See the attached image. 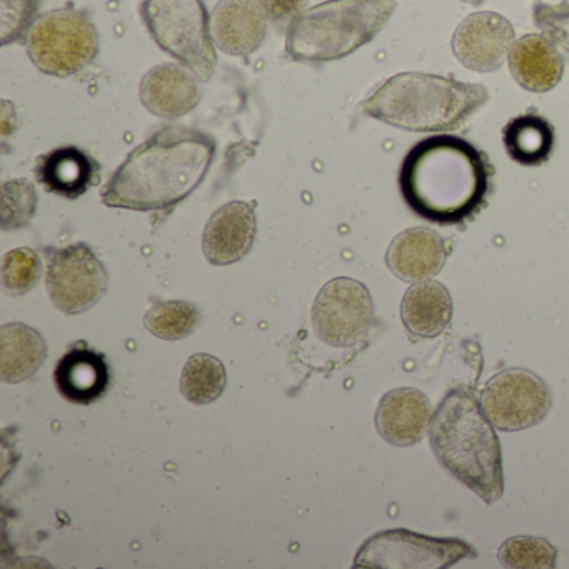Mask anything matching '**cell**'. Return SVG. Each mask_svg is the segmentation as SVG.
I'll use <instances>...</instances> for the list:
<instances>
[{
  "label": "cell",
  "instance_id": "28",
  "mask_svg": "<svg viewBox=\"0 0 569 569\" xmlns=\"http://www.w3.org/2000/svg\"><path fill=\"white\" fill-rule=\"evenodd\" d=\"M2 194H4L2 229L12 231V229L26 228L34 218L36 208H38L34 186L26 179L8 181L2 186Z\"/></svg>",
  "mask_w": 569,
  "mask_h": 569
},
{
  "label": "cell",
  "instance_id": "21",
  "mask_svg": "<svg viewBox=\"0 0 569 569\" xmlns=\"http://www.w3.org/2000/svg\"><path fill=\"white\" fill-rule=\"evenodd\" d=\"M401 319L412 342L442 335L452 319V299L438 281H419L406 291Z\"/></svg>",
  "mask_w": 569,
  "mask_h": 569
},
{
  "label": "cell",
  "instance_id": "3",
  "mask_svg": "<svg viewBox=\"0 0 569 569\" xmlns=\"http://www.w3.org/2000/svg\"><path fill=\"white\" fill-rule=\"evenodd\" d=\"M429 442L439 465L486 505L501 498V445L471 389L452 388L442 398L429 425Z\"/></svg>",
  "mask_w": 569,
  "mask_h": 569
},
{
  "label": "cell",
  "instance_id": "32",
  "mask_svg": "<svg viewBox=\"0 0 569 569\" xmlns=\"http://www.w3.org/2000/svg\"><path fill=\"white\" fill-rule=\"evenodd\" d=\"M461 2H465V4L469 6H481L482 2H486V0H461Z\"/></svg>",
  "mask_w": 569,
  "mask_h": 569
},
{
  "label": "cell",
  "instance_id": "25",
  "mask_svg": "<svg viewBox=\"0 0 569 569\" xmlns=\"http://www.w3.org/2000/svg\"><path fill=\"white\" fill-rule=\"evenodd\" d=\"M199 321L201 312L188 301H158L144 315L146 329L166 341H178L192 335Z\"/></svg>",
  "mask_w": 569,
  "mask_h": 569
},
{
  "label": "cell",
  "instance_id": "8",
  "mask_svg": "<svg viewBox=\"0 0 569 569\" xmlns=\"http://www.w3.org/2000/svg\"><path fill=\"white\" fill-rule=\"evenodd\" d=\"M476 556L458 538H432L408 529H391L369 538L356 556V568L445 569Z\"/></svg>",
  "mask_w": 569,
  "mask_h": 569
},
{
  "label": "cell",
  "instance_id": "10",
  "mask_svg": "<svg viewBox=\"0 0 569 569\" xmlns=\"http://www.w3.org/2000/svg\"><path fill=\"white\" fill-rule=\"evenodd\" d=\"M109 276L96 252L86 242L52 252L46 289L54 308L64 315H81L101 301Z\"/></svg>",
  "mask_w": 569,
  "mask_h": 569
},
{
  "label": "cell",
  "instance_id": "23",
  "mask_svg": "<svg viewBox=\"0 0 569 569\" xmlns=\"http://www.w3.org/2000/svg\"><path fill=\"white\" fill-rule=\"evenodd\" d=\"M502 142L512 161L528 168L545 164L555 148V129L536 112L511 119L502 129Z\"/></svg>",
  "mask_w": 569,
  "mask_h": 569
},
{
  "label": "cell",
  "instance_id": "31",
  "mask_svg": "<svg viewBox=\"0 0 569 569\" xmlns=\"http://www.w3.org/2000/svg\"><path fill=\"white\" fill-rule=\"evenodd\" d=\"M272 21H288L301 14L308 0H259Z\"/></svg>",
  "mask_w": 569,
  "mask_h": 569
},
{
  "label": "cell",
  "instance_id": "2",
  "mask_svg": "<svg viewBox=\"0 0 569 569\" xmlns=\"http://www.w3.org/2000/svg\"><path fill=\"white\" fill-rule=\"evenodd\" d=\"M216 156V141L189 128L156 131L128 156L101 191L109 208L169 211L204 181Z\"/></svg>",
  "mask_w": 569,
  "mask_h": 569
},
{
  "label": "cell",
  "instance_id": "13",
  "mask_svg": "<svg viewBox=\"0 0 569 569\" xmlns=\"http://www.w3.org/2000/svg\"><path fill=\"white\" fill-rule=\"evenodd\" d=\"M211 31L224 54L248 58L268 36V14L259 0H219L212 11Z\"/></svg>",
  "mask_w": 569,
  "mask_h": 569
},
{
  "label": "cell",
  "instance_id": "20",
  "mask_svg": "<svg viewBox=\"0 0 569 569\" xmlns=\"http://www.w3.org/2000/svg\"><path fill=\"white\" fill-rule=\"evenodd\" d=\"M509 71L526 91H551L561 81L565 59L542 34H529L515 41L508 56Z\"/></svg>",
  "mask_w": 569,
  "mask_h": 569
},
{
  "label": "cell",
  "instance_id": "18",
  "mask_svg": "<svg viewBox=\"0 0 569 569\" xmlns=\"http://www.w3.org/2000/svg\"><path fill=\"white\" fill-rule=\"evenodd\" d=\"M142 106L162 119H179L201 101L196 76L176 64H161L144 74L139 89Z\"/></svg>",
  "mask_w": 569,
  "mask_h": 569
},
{
  "label": "cell",
  "instance_id": "5",
  "mask_svg": "<svg viewBox=\"0 0 569 569\" xmlns=\"http://www.w3.org/2000/svg\"><path fill=\"white\" fill-rule=\"evenodd\" d=\"M396 0H328L292 19L286 54L298 62H331L369 44L388 24Z\"/></svg>",
  "mask_w": 569,
  "mask_h": 569
},
{
  "label": "cell",
  "instance_id": "19",
  "mask_svg": "<svg viewBox=\"0 0 569 569\" xmlns=\"http://www.w3.org/2000/svg\"><path fill=\"white\" fill-rule=\"evenodd\" d=\"M39 184L52 194L78 199L101 182V164L76 146H64L36 161Z\"/></svg>",
  "mask_w": 569,
  "mask_h": 569
},
{
  "label": "cell",
  "instance_id": "30",
  "mask_svg": "<svg viewBox=\"0 0 569 569\" xmlns=\"http://www.w3.org/2000/svg\"><path fill=\"white\" fill-rule=\"evenodd\" d=\"M532 18H535L536 28L546 39H549L556 48L569 52V2L556 6L536 4Z\"/></svg>",
  "mask_w": 569,
  "mask_h": 569
},
{
  "label": "cell",
  "instance_id": "17",
  "mask_svg": "<svg viewBox=\"0 0 569 569\" xmlns=\"http://www.w3.org/2000/svg\"><path fill=\"white\" fill-rule=\"evenodd\" d=\"M448 256V244L438 232L412 228L396 236L386 252V264L401 281L419 282L438 274Z\"/></svg>",
  "mask_w": 569,
  "mask_h": 569
},
{
  "label": "cell",
  "instance_id": "14",
  "mask_svg": "<svg viewBox=\"0 0 569 569\" xmlns=\"http://www.w3.org/2000/svg\"><path fill=\"white\" fill-rule=\"evenodd\" d=\"M256 212L244 201L221 206L209 218L202 234V252L212 266H229L241 261L256 239Z\"/></svg>",
  "mask_w": 569,
  "mask_h": 569
},
{
  "label": "cell",
  "instance_id": "29",
  "mask_svg": "<svg viewBox=\"0 0 569 569\" xmlns=\"http://www.w3.org/2000/svg\"><path fill=\"white\" fill-rule=\"evenodd\" d=\"M42 0H0L2 46L21 42L36 24Z\"/></svg>",
  "mask_w": 569,
  "mask_h": 569
},
{
  "label": "cell",
  "instance_id": "27",
  "mask_svg": "<svg viewBox=\"0 0 569 569\" xmlns=\"http://www.w3.org/2000/svg\"><path fill=\"white\" fill-rule=\"evenodd\" d=\"M42 262L38 252L29 248L9 251L2 259V286L11 296H24L41 279Z\"/></svg>",
  "mask_w": 569,
  "mask_h": 569
},
{
  "label": "cell",
  "instance_id": "9",
  "mask_svg": "<svg viewBox=\"0 0 569 569\" xmlns=\"http://www.w3.org/2000/svg\"><path fill=\"white\" fill-rule=\"evenodd\" d=\"M311 319L316 335L325 345L331 348L361 345L375 322L371 295L355 279H332L319 291Z\"/></svg>",
  "mask_w": 569,
  "mask_h": 569
},
{
  "label": "cell",
  "instance_id": "7",
  "mask_svg": "<svg viewBox=\"0 0 569 569\" xmlns=\"http://www.w3.org/2000/svg\"><path fill=\"white\" fill-rule=\"evenodd\" d=\"M32 64L48 76L71 78L99 54V34L86 12L66 8L41 16L26 41Z\"/></svg>",
  "mask_w": 569,
  "mask_h": 569
},
{
  "label": "cell",
  "instance_id": "16",
  "mask_svg": "<svg viewBox=\"0 0 569 569\" xmlns=\"http://www.w3.org/2000/svg\"><path fill=\"white\" fill-rule=\"evenodd\" d=\"M432 408L425 392L398 388L382 396L376 409V428L389 445L412 446L431 425Z\"/></svg>",
  "mask_w": 569,
  "mask_h": 569
},
{
  "label": "cell",
  "instance_id": "11",
  "mask_svg": "<svg viewBox=\"0 0 569 569\" xmlns=\"http://www.w3.org/2000/svg\"><path fill=\"white\" fill-rule=\"evenodd\" d=\"M481 405L499 431H522L546 418L551 409V392L535 372L506 369L486 382Z\"/></svg>",
  "mask_w": 569,
  "mask_h": 569
},
{
  "label": "cell",
  "instance_id": "15",
  "mask_svg": "<svg viewBox=\"0 0 569 569\" xmlns=\"http://www.w3.org/2000/svg\"><path fill=\"white\" fill-rule=\"evenodd\" d=\"M54 382L66 401L91 405L108 392L111 371L106 356L81 341L59 359Z\"/></svg>",
  "mask_w": 569,
  "mask_h": 569
},
{
  "label": "cell",
  "instance_id": "22",
  "mask_svg": "<svg viewBox=\"0 0 569 569\" xmlns=\"http://www.w3.org/2000/svg\"><path fill=\"white\" fill-rule=\"evenodd\" d=\"M0 346L2 381L11 385L31 378L48 356L41 335L21 322L2 326Z\"/></svg>",
  "mask_w": 569,
  "mask_h": 569
},
{
  "label": "cell",
  "instance_id": "4",
  "mask_svg": "<svg viewBox=\"0 0 569 569\" xmlns=\"http://www.w3.org/2000/svg\"><path fill=\"white\" fill-rule=\"evenodd\" d=\"M485 86L442 76L402 72L379 86L361 104L376 121L412 132L456 131L488 102Z\"/></svg>",
  "mask_w": 569,
  "mask_h": 569
},
{
  "label": "cell",
  "instance_id": "1",
  "mask_svg": "<svg viewBox=\"0 0 569 569\" xmlns=\"http://www.w3.org/2000/svg\"><path fill=\"white\" fill-rule=\"evenodd\" d=\"M495 168L475 144L456 136L418 142L402 161L399 189L425 221L462 226L479 214L491 192Z\"/></svg>",
  "mask_w": 569,
  "mask_h": 569
},
{
  "label": "cell",
  "instance_id": "12",
  "mask_svg": "<svg viewBox=\"0 0 569 569\" xmlns=\"http://www.w3.org/2000/svg\"><path fill=\"white\" fill-rule=\"evenodd\" d=\"M515 44V28L496 12H476L456 29L451 48L456 59L469 71L495 72L501 69Z\"/></svg>",
  "mask_w": 569,
  "mask_h": 569
},
{
  "label": "cell",
  "instance_id": "26",
  "mask_svg": "<svg viewBox=\"0 0 569 569\" xmlns=\"http://www.w3.org/2000/svg\"><path fill=\"white\" fill-rule=\"evenodd\" d=\"M498 559L512 569H551L556 568L558 551L548 539L516 536L502 542Z\"/></svg>",
  "mask_w": 569,
  "mask_h": 569
},
{
  "label": "cell",
  "instance_id": "24",
  "mask_svg": "<svg viewBox=\"0 0 569 569\" xmlns=\"http://www.w3.org/2000/svg\"><path fill=\"white\" fill-rule=\"evenodd\" d=\"M226 369L211 355H194L186 362L181 376V392L192 405H211L224 392Z\"/></svg>",
  "mask_w": 569,
  "mask_h": 569
},
{
  "label": "cell",
  "instance_id": "6",
  "mask_svg": "<svg viewBox=\"0 0 569 569\" xmlns=\"http://www.w3.org/2000/svg\"><path fill=\"white\" fill-rule=\"evenodd\" d=\"M142 22L156 44L196 79L208 82L216 71L211 18L202 0H141Z\"/></svg>",
  "mask_w": 569,
  "mask_h": 569
}]
</instances>
